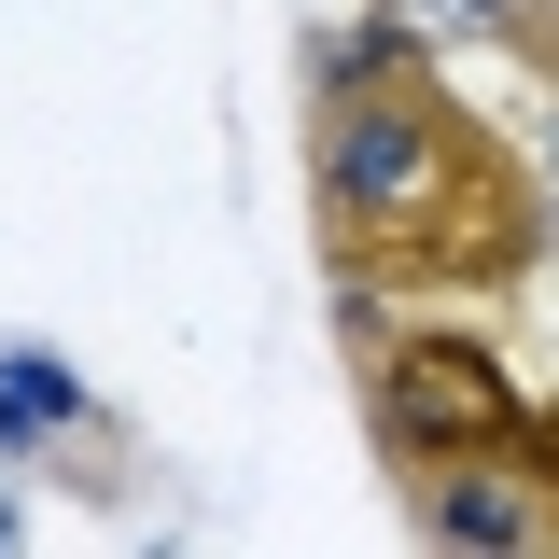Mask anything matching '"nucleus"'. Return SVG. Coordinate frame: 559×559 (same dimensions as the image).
<instances>
[{"label":"nucleus","instance_id":"f257e3e1","mask_svg":"<svg viewBox=\"0 0 559 559\" xmlns=\"http://www.w3.org/2000/svg\"><path fill=\"white\" fill-rule=\"evenodd\" d=\"M308 252L392 308H489L546 266V168L448 70L308 98Z\"/></svg>","mask_w":559,"mask_h":559},{"label":"nucleus","instance_id":"f03ea898","mask_svg":"<svg viewBox=\"0 0 559 559\" xmlns=\"http://www.w3.org/2000/svg\"><path fill=\"white\" fill-rule=\"evenodd\" d=\"M336 336H349V378H364L378 476H433V462H476V448H518L532 433L518 364L489 336H462V322H392V294H349L336 280Z\"/></svg>","mask_w":559,"mask_h":559},{"label":"nucleus","instance_id":"423d86ee","mask_svg":"<svg viewBox=\"0 0 559 559\" xmlns=\"http://www.w3.org/2000/svg\"><path fill=\"white\" fill-rule=\"evenodd\" d=\"M532 462H546V489H559V406H532V433H518Z\"/></svg>","mask_w":559,"mask_h":559},{"label":"nucleus","instance_id":"0eeeda50","mask_svg":"<svg viewBox=\"0 0 559 559\" xmlns=\"http://www.w3.org/2000/svg\"><path fill=\"white\" fill-rule=\"evenodd\" d=\"M14 532H28V518H14V489H0V546H14Z\"/></svg>","mask_w":559,"mask_h":559},{"label":"nucleus","instance_id":"39448f33","mask_svg":"<svg viewBox=\"0 0 559 559\" xmlns=\"http://www.w3.org/2000/svg\"><path fill=\"white\" fill-rule=\"evenodd\" d=\"M98 419V392L70 378V364H43V349H0V462H43L57 433H84Z\"/></svg>","mask_w":559,"mask_h":559},{"label":"nucleus","instance_id":"7ed1b4c3","mask_svg":"<svg viewBox=\"0 0 559 559\" xmlns=\"http://www.w3.org/2000/svg\"><path fill=\"white\" fill-rule=\"evenodd\" d=\"M406 532L433 559H559V489L532 448H476V462H433V476H392Z\"/></svg>","mask_w":559,"mask_h":559},{"label":"nucleus","instance_id":"20e7f679","mask_svg":"<svg viewBox=\"0 0 559 559\" xmlns=\"http://www.w3.org/2000/svg\"><path fill=\"white\" fill-rule=\"evenodd\" d=\"M392 70H433V28L392 14V0H364L336 28H308V98H364V84H392Z\"/></svg>","mask_w":559,"mask_h":559}]
</instances>
